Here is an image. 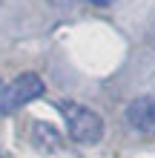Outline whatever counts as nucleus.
<instances>
[{"mask_svg":"<svg viewBox=\"0 0 155 158\" xmlns=\"http://www.w3.org/2000/svg\"><path fill=\"white\" fill-rule=\"evenodd\" d=\"M58 109H60L63 121H66L69 138L75 144H98L104 138V118L95 109L75 104V101H60Z\"/></svg>","mask_w":155,"mask_h":158,"instance_id":"obj_1","label":"nucleus"},{"mask_svg":"<svg viewBox=\"0 0 155 158\" xmlns=\"http://www.w3.org/2000/svg\"><path fill=\"white\" fill-rule=\"evenodd\" d=\"M43 78L38 72H23L17 75L9 86H3V98H0V112H14L26 104H32L35 98L43 95Z\"/></svg>","mask_w":155,"mask_h":158,"instance_id":"obj_2","label":"nucleus"},{"mask_svg":"<svg viewBox=\"0 0 155 158\" xmlns=\"http://www.w3.org/2000/svg\"><path fill=\"white\" fill-rule=\"evenodd\" d=\"M124 118H126V124H129L135 132H141V135H155V98L141 95V98L129 101Z\"/></svg>","mask_w":155,"mask_h":158,"instance_id":"obj_3","label":"nucleus"},{"mask_svg":"<svg viewBox=\"0 0 155 158\" xmlns=\"http://www.w3.org/2000/svg\"><path fill=\"white\" fill-rule=\"evenodd\" d=\"M32 144H35L38 152L52 155V152H58L63 147V138H60V132L52 124H46V121H35V124H32Z\"/></svg>","mask_w":155,"mask_h":158,"instance_id":"obj_4","label":"nucleus"},{"mask_svg":"<svg viewBox=\"0 0 155 158\" xmlns=\"http://www.w3.org/2000/svg\"><path fill=\"white\" fill-rule=\"evenodd\" d=\"M86 3H92V6H109V3H115V0H86Z\"/></svg>","mask_w":155,"mask_h":158,"instance_id":"obj_5","label":"nucleus"},{"mask_svg":"<svg viewBox=\"0 0 155 158\" xmlns=\"http://www.w3.org/2000/svg\"><path fill=\"white\" fill-rule=\"evenodd\" d=\"M0 98H3V83H0Z\"/></svg>","mask_w":155,"mask_h":158,"instance_id":"obj_6","label":"nucleus"},{"mask_svg":"<svg viewBox=\"0 0 155 158\" xmlns=\"http://www.w3.org/2000/svg\"><path fill=\"white\" fill-rule=\"evenodd\" d=\"M52 3H58V0H52Z\"/></svg>","mask_w":155,"mask_h":158,"instance_id":"obj_7","label":"nucleus"}]
</instances>
